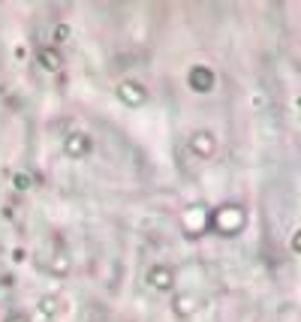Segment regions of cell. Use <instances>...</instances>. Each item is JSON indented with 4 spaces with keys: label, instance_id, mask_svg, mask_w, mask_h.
Here are the masks:
<instances>
[{
    "label": "cell",
    "instance_id": "obj_3",
    "mask_svg": "<svg viewBox=\"0 0 301 322\" xmlns=\"http://www.w3.org/2000/svg\"><path fill=\"white\" fill-rule=\"evenodd\" d=\"M193 78H196V82H193V88H199V91H208L214 75H211L208 69H196V72H193Z\"/></svg>",
    "mask_w": 301,
    "mask_h": 322
},
{
    "label": "cell",
    "instance_id": "obj_7",
    "mask_svg": "<svg viewBox=\"0 0 301 322\" xmlns=\"http://www.w3.org/2000/svg\"><path fill=\"white\" fill-rule=\"evenodd\" d=\"M69 36V28H58V31H54V39H67Z\"/></svg>",
    "mask_w": 301,
    "mask_h": 322
},
{
    "label": "cell",
    "instance_id": "obj_4",
    "mask_svg": "<svg viewBox=\"0 0 301 322\" xmlns=\"http://www.w3.org/2000/svg\"><path fill=\"white\" fill-rule=\"evenodd\" d=\"M151 283L166 289V286H172V274H169L166 268H154V277H151Z\"/></svg>",
    "mask_w": 301,
    "mask_h": 322
},
{
    "label": "cell",
    "instance_id": "obj_2",
    "mask_svg": "<svg viewBox=\"0 0 301 322\" xmlns=\"http://www.w3.org/2000/svg\"><path fill=\"white\" fill-rule=\"evenodd\" d=\"M121 97L127 99V102H133V105H139V102L145 99V91H142L139 85H130V82H124V85H121Z\"/></svg>",
    "mask_w": 301,
    "mask_h": 322
},
{
    "label": "cell",
    "instance_id": "obj_5",
    "mask_svg": "<svg viewBox=\"0 0 301 322\" xmlns=\"http://www.w3.org/2000/svg\"><path fill=\"white\" fill-rule=\"evenodd\" d=\"M42 64L48 66V69H58V66H61V61H58V55L48 48V51H42Z\"/></svg>",
    "mask_w": 301,
    "mask_h": 322
},
{
    "label": "cell",
    "instance_id": "obj_6",
    "mask_svg": "<svg viewBox=\"0 0 301 322\" xmlns=\"http://www.w3.org/2000/svg\"><path fill=\"white\" fill-rule=\"evenodd\" d=\"M81 145H85V148H88V142H85V139H78V136H75V139H69V142H67V151H69V154H72V157H78V148H81Z\"/></svg>",
    "mask_w": 301,
    "mask_h": 322
},
{
    "label": "cell",
    "instance_id": "obj_1",
    "mask_svg": "<svg viewBox=\"0 0 301 322\" xmlns=\"http://www.w3.org/2000/svg\"><path fill=\"white\" fill-rule=\"evenodd\" d=\"M193 151H196L199 157H211V154H214V139L205 136V132H199V136L193 139Z\"/></svg>",
    "mask_w": 301,
    "mask_h": 322
}]
</instances>
